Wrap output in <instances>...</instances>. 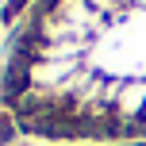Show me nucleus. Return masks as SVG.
<instances>
[{
  "label": "nucleus",
  "instance_id": "f257e3e1",
  "mask_svg": "<svg viewBox=\"0 0 146 146\" xmlns=\"http://www.w3.org/2000/svg\"><path fill=\"white\" fill-rule=\"evenodd\" d=\"M23 85H27V69H23V58H19V62H15V69L8 73V96H15Z\"/></svg>",
  "mask_w": 146,
  "mask_h": 146
},
{
  "label": "nucleus",
  "instance_id": "f03ea898",
  "mask_svg": "<svg viewBox=\"0 0 146 146\" xmlns=\"http://www.w3.org/2000/svg\"><path fill=\"white\" fill-rule=\"evenodd\" d=\"M23 4H27V0H12V4H8V15H15V12H19Z\"/></svg>",
  "mask_w": 146,
  "mask_h": 146
}]
</instances>
